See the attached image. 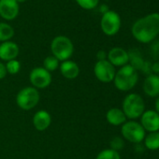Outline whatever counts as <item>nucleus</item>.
Segmentation results:
<instances>
[{"label": "nucleus", "mask_w": 159, "mask_h": 159, "mask_svg": "<svg viewBox=\"0 0 159 159\" xmlns=\"http://www.w3.org/2000/svg\"><path fill=\"white\" fill-rule=\"evenodd\" d=\"M131 33L140 43L152 41L159 34V12H152L138 19L131 27Z\"/></svg>", "instance_id": "1"}, {"label": "nucleus", "mask_w": 159, "mask_h": 159, "mask_svg": "<svg viewBox=\"0 0 159 159\" xmlns=\"http://www.w3.org/2000/svg\"><path fill=\"white\" fill-rule=\"evenodd\" d=\"M139 81L138 70H136L131 65H125L122 66L116 73L113 79L114 86L122 92L130 91L133 89Z\"/></svg>", "instance_id": "2"}, {"label": "nucleus", "mask_w": 159, "mask_h": 159, "mask_svg": "<svg viewBox=\"0 0 159 159\" xmlns=\"http://www.w3.org/2000/svg\"><path fill=\"white\" fill-rule=\"evenodd\" d=\"M122 111H124L126 118L130 120L139 118L145 111V104L143 98L135 93L127 95L123 101Z\"/></svg>", "instance_id": "3"}, {"label": "nucleus", "mask_w": 159, "mask_h": 159, "mask_svg": "<svg viewBox=\"0 0 159 159\" xmlns=\"http://www.w3.org/2000/svg\"><path fill=\"white\" fill-rule=\"evenodd\" d=\"M51 52L59 61H66L74 52V45L66 36H57L51 42Z\"/></svg>", "instance_id": "4"}, {"label": "nucleus", "mask_w": 159, "mask_h": 159, "mask_svg": "<svg viewBox=\"0 0 159 159\" xmlns=\"http://www.w3.org/2000/svg\"><path fill=\"white\" fill-rule=\"evenodd\" d=\"M39 92L33 86H27L21 89L16 96V103L18 107L24 111L34 109L39 104Z\"/></svg>", "instance_id": "5"}, {"label": "nucleus", "mask_w": 159, "mask_h": 159, "mask_svg": "<svg viewBox=\"0 0 159 159\" xmlns=\"http://www.w3.org/2000/svg\"><path fill=\"white\" fill-rule=\"evenodd\" d=\"M121 133L125 139L136 144H139L144 140L146 136V131L142 125L136 121H126L124 125H122Z\"/></svg>", "instance_id": "6"}, {"label": "nucleus", "mask_w": 159, "mask_h": 159, "mask_svg": "<svg viewBox=\"0 0 159 159\" xmlns=\"http://www.w3.org/2000/svg\"><path fill=\"white\" fill-rule=\"evenodd\" d=\"M121 17L116 11L109 10L102 14L100 26L105 35L109 37L116 35L121 28Z\"/></svg>", "instance_id": "7"}, {"label": "nucleus", "mask_w": 159, "mask_h": 159, "mask_svg": "<svg viewBox=\"0 0 159 159\" xmlns=\"http://www.w3.org/2000/svg\"><path fill=\"white\" fill-rule=\"evenodd\" d=\"M29 81L36 89H44L51 85L52 77L51 72L46 70L43 66H37L31 70Z\"/></svg>", "instance_id": "8"}, {"label": "nucleus", "mask_w": 159, "mask_h": 159, "mask_svg": "<svg viewBox=\"0 0 159 159\" xmlns=\"http://www.w3.org/2000/svg\"><path fill=\"white\" fill-rule=\"evenodd\" d=\"M116 70L115 67L106 59L97 61L94 66V74L99 82L109 84L113 82Z\"/></svg>", "instance_id": "9"}, {"label": "nucleus", "mask_w": 159, "mask_h": 159, "mask_svg": "<svg viewBox=\"0 0 159 159\" xmlns=\"http://www.w3.org/2000/svg\"><path fill=\"white\" fill-rule=\"evenodd\" d=\"M145 131L151 132H157L159 131V114L152 110L145 111L142 115L140 116V123H139Z\"/></svg>", "instance_id": "10"}, {"label": "nucleus", "mask_w": 159, "mask_h": 159, "mask_svg": "<svg viewBox=\"0 0 159 159\" xmlns=\"http://www.w3.org/2000/svg\"><path fill=\"white\" fill-rule=\"evenodd\" d=\"M107 60L115 67V66H124L127 65L129 62V55L128 52L121 48V47H114L110 50L107 54Z\"/></svg>", "instance_id": "11"}, {"label": "nucleus", "mask_w": 159, "mask_h": 159, "mask_svg": "<svg viewBox=\"0 0 159 159\" xmlns=\"http://www.w3.org/2000/svg\"><path fill=\"white\" fill-rule=\"evenodd\" d=\"M19 14V4L16 0H0V16L12 21Z\"/></svg>", "instance_id": "12"}, {"label": "nucleus", "mask_w": 159, "mask_h": 159, "mask_svg": "<svg viewBox=\"0 0 159 159\" xmlns=\"http://www.w3.org/2000/svg\"><path fill=\"white\" fill-rule=\"evenodd\" d=\"M143 91L150 98L159 97V76L157 74H150L145 78Z\"/></svg>", "instance_id": "13"}, {"label": "nucleus", "mask_w": 159, "mask_h": 159, "mask_svg": "<svg viewBox=\"0 0 159 159\" xmlns=\"http://www.w3.org/2000/svg\"><path fill=\"white\" fill-rule=\"evenodd\" d=\"M19 46L12 41H6L0 44V59L3 61H11L16 59L19 55Z\"/></svg>", "instance_id": "14"}, {"label": "nucleus", "mask_w": 159, "mask_h": 159, "mask_svg": "<svg viewBox=\"0 0 159 159\" xmlns=\"http://www.w3.org/2000/svg\"><path fill=\"white\" fill-rule=\"evenodd\" d=\"M51 124L52 116L45 110H40L37 111L33 116V125L38 131H45L49 128Z\"/></svg>", "instance_id": "15"}, {"label": "nucleus", "mask_w": 159, "mask_h": 159, "mask_svg": "<svg viewBox=\"0 0 159 159\" xmlns=\"http://www.w3.org/2000/svg\"><path fill=\"white\" fill-rule=\"evenodd\" d=\"M59 69L62 76L68 80H74L80 74V67L78 64H76L71 60H66L62 62L60 64Z\"/></svg>", "instance_id": "16"}, {"label": "nucleus", "mask_w": 159, "mask_h": 159, "mask_svg": "<svg viewBox=\"0 0 159 159\" xmlns=\"http://www.w3.org/2000/svg\"><path fill=\"white\" fill-rule=\"evenodd\" d=\"M126 116L125 115L124 111L118 108H111L106 113V120L107 122L114 126H118L124 125L126 122Z\"/></svg>", "instance_id": "17"}, {"label": "nucleus", "mask_w": 159, "mask_h": 159, "mask_svg": "<svg viewBox=\"0 0 159 159\" xmlns=\"http://www.w3.org/2000/svg\"><path fill=\"white\" fill-rule=\"evenodd\" d=\"M144 145L148 150L155 151L159 149V131L151 132L144 138Z\"/></svg>", "instance_id": "18"}, {"label": "nucleus", "mask_w": 159, "mask_h": 159, "mask_svg": "<svg viewBox=\"0 0 159 159\" xmlns=\"http://www.w3.org/2000/svg\"><path fill=\"white\" fill-rule=\"evenodd\" d=\"M14 36V29L11 25L6 23H0V41H10Z\"/></svg>", "instance_id": "19"}, {"label": "nucleus", "mask_w": 159, "mask_h": 159, "mask_svg": "<svg viewBox=\"0 0 159 159\" xmlns=\"http://www.w3.org/2000/svg\"><path fill=\"white\" fill-rule=\"evenodd\" d=\"M60 66V61L53 55H49L43 60V67L49 72L55 71Z\"/></svg>", "instance_id": "20"}, {"label": "nucleus", "mask_w": 159, "mask_h": 159, "mask_svg": "<svg viewBox=\"0 0 159 159\" xmlns=\"http://www.w3.org/2000/svg\"><path fill=\"white\" fill-rule=\"evenodd\" d=\"M96 159H121L119 152L112 149H104L98 152Z\"/></svg>", "instance_id": "21"}, {"label": "nucleus", "mask_w": 159, "mask_h": 159, "mask_svg": "<svg viewBox=\"0 0 159 159\" xmlns=\"http://www.w3.org/2000/svg\"><path fill=\"white\" fill-rule=\"evenodd\" d=\"M129 55V61H131V66L136 69H143L144 68V62L142 60V58L140 57V55L139 54V52H128Z\"/></svg>", "instance_id": "22"}, {"label": "nucleus", "mask_w": 159, "mask_h": 159, "mask_svg": "<svg viewBox=\"0 0 159 159\" xmlns=\"http://www.w3.org/2000/svg\"><path fill=\"white\" fill-rule=\"evenodd\" d=\"M6 68L9 74L15 75L18 74L21 70V63L17 59H13L11 61H8L6 64Z\"/></svg>", "instance_id": "23"}, {"label": "nucleus", "mask_w": 159, "mask_h": 159, "mask_svg": "<svg viewBox=\"0 0 159 159\" xmlns=\"http://www.w3.org/2000/svg\"><path fill=\"white\" fill-rule=\"evenodd\" d=\"M76 2L84 10H93L98 5L99 0H76Z\"/></svg>", "instance_id": "24"}, {"label": "nucleus", "mask_w": 159, "mask_h": 159, "mask_svg": "<svg viewBox=\"0 0 159 159\" xmlns=\"http://www.w3.org/2000/svg\"><path fill=\"white\" fill-rule=\"evenodd\" d=\"M125 146V142L123 140L122 138L120 137H114L111 140V149L114 150V151H120L124 148Z\"/></svg>", "instance_id": "25"}, {"label": "nucleus", "mask_w": 159, "mask_h": 159, "mask_svg": "<svg viewBox=\"0 0 159 159\" xmlns=\"http://www.w3.org/2000/svg\"><path fill=\"white\" fill-rule=\"evenodd\" d=\"M7 75H8V71L6 68V65L3 64L2 62H0V80H3L4 78H6Z\"/></svg>", "instance_id": "26"}, {"label": "nucleus", "mask_w": 159, "mask_h": 159, "mask_svg": "<svg viewBox=\"0 0 159 159\" xmlns=\"http://www.w3.org/2000/svg\"><path fill=\"white\" fill-rule=\"evenodd\" d=\"M97 57H98V61H99V60H106V58H107V53H106L104 51H99V52L97 53Z\"/></svg>", "instance_id": "27"}, {"label": "nucleus", "mask_w": 159, "mask_h": 159, "mask_svg": "<svg viewBox=\"0 0 159 159\" xmlns=\"http://www.w3.org/2000/svg\"><path fill=\"white\" fill-rule=\"evenodd\" d=\"M154 108H155V111L159 114V97L156 98L155 99V102H154Z\"/></svg>", "instance_id": "28"}, {"label": "nucleus", "mask_w": 159, "mask_h": 159, "mask_svg": "<svg viewBox=\"0 0 159 159\" xmlns=\"http://www.w3.org/2000/svg\"><path fill=\"white\" fill-rule=\"evenodd\" d=\"M152 70L154 72H159V64L158 63H156L152 66Z\"/></svg>", "instance_id": "29"}, {"label": "nucleus", "mask_w": 159, "mask_h": 159, "mask_svg": "<svg viewBox=\"0 0 159 159\" xmlns=\"http://www.w3.org/2000/svg\"><path fill=\"white\" fill-rule=\"evenodd\" d=\"M26 0H16V2L19 4V3H24V2H25Z\"/></svg>", "instance_id": "30"}]
</instances>
